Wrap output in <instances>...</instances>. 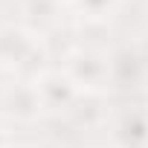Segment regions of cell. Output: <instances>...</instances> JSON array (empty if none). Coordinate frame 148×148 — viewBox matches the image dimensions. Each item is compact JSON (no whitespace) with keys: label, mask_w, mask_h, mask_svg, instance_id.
<instances>
[{"label":"cell","mask_w":148,"mask_h":148,"mask_svg":"<svg viewBox=\"0 0 148 148\" xmlns=\"http://www.w3.org/2000/svg\"><path fill=\"white\" fill-rule=\"evenodd\" d=\"M61 70L76 84V90L84 93V96H99L105 87H110V61H108V55H102L90 47L70 49L64 55Z\"/></svg>","instance_id":"1"},{"label":"cell","mask_w":148,"mask_h":148,"mask_svg":"<svg viewBox=\"0 0 148 148\" xmlns=\"http://www.w3.org/2000/svg\"><path fill=\"white\" fill-rule=\"evenodd\" d=\"M38 49H41V44L32 38L29 29L15 26V23L0 26V70L21 76L26 70V64L38 55Z\"/></svg>","instance_id":"2"},{"label":"cell","mask_w":148,"mask_h":148,"mask_svg":"<svg viewBox=\"0 0 148 148\" xmlns=\"http://www.w3.org/2000/svg\"><path fill=\"white\" fill-rule=\"evenodd\" d=\"M110 61V87L131 90L139 87L142 79L148 76V49L139 44H125L108 55Z\"/></svg>","instance_id":"3"},{"label":"cell","mask_w":148,"mask_h":148,"mask_svg":"<svg viewBox=\"0 0 148 148\" xmlns=\"http://www.w3.org/2000/svg\"><path fill=\"white\" fill-rule=\"evenodd\" d=\"M3 110L9 119H15L21 125H32L47 113L35 82H26V79H18L15 84H9L3 90Z\"/></svg>","instance_id":"4"},{"label":"cell","mask_w":148,"mask_h":148,"mask_svg":"<svg viewBox=\"0 0 148 148\" xmlns=\"http://www.w3.org/2000/svg\"><path fill=\"white\" fill-rule=\"evenodd\" d=\"M35 87H38V96L44 102V110L47 113H61V110H73L79 102V90L67 79L64 70H47L41 79H35Z\"/></svg>","instance_id":"5"},{"label":"cell","mask_w":148,"mask_h":148,"mask_svg":"<svg viewBox=\"0 0 148 148\" xmlns=\"http://www.w3.org/2000/svg\"><path fill=\"white\" fill-rule=\"evenodd\" d=\"M113 148H148V108L122 110L110 128Z\"/></svg>","instance_id":"6"},{"label":"cell","mask_w":148,"mask_h":148,"mask_svg":"<svg viewBox=\"0 0 148 148\" xmlns=\"http://www.w3.org/2000/svg\"><path fill=\"white\" fill-rule=\"evenodd\" d=\"M21 9H23V15H26L29 23H35V26H49V23H55V18H58L61 0H21Z\"/></svg>","instance_id":"7"},{"label":"cell","mask_w":148,"mask_h":148,"mask_svg":"<svg viewBox=\"0 0 148 148\" xmlns=\"http://www.w3.org/2000/svg\"><path fill=\"white\" fill-rule=\"evenodd\" d=\"M73 6H76V12L87 21V23H105L116 6H119V0H70Z\"/></svg>","instance_id":"8"},{"label":"cell","mask_w":148,"mask_h":148,"mask_svg":"<svg viewBox=\"0 0 148 148\" xmlns=\"http://www.w3.org/2000/svg\"><path fill=\"white\" fill-rule=\"evenodd\" d=\"M0 148H9V136H6L3 128H0Z\"/></svg>","instance_id":"9"},{"label":"cell","mask_w":148,"mask_h":148,"mask_svg":"<svg viewBox=\"0 0 148 148\" xmlns=\"http://www.w3.org/2000/svg\"><path fill=\"white\" fill-rule=\"evenodd\" d=\"M110 148H113V145H110Z\"/></svg>","instance_id":"10"}]
</instances>
